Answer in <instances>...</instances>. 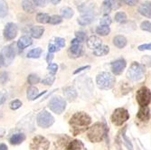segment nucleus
Returning a JSON list of instances; mask_svg holds the SVG:
<instances>
[{
  "mask_svg": "<svg viewBox=\"0 0 151 150\" xmlns=\"http://www.w3.org/2000/svg\"><path fill=\"white\" fill-rule=\"evenodd\" d=\"M87 45L90 49L95 51L96 49H98L100 46L102 45V42L99 37L95 36V35H91L87 40Z\"/></svg>",
  "mask_w": 151,
  "mask_h": 150,
  "instance_id": "2eb2a0df",
  "label": "nucleus"
},
{
  "mask_svg": "<svg viewBox=\"0 0 151 150\" xmlns=\"http://www.w3.org/2000/svg\"><path fill=\"white\" fill-rule=\"evenodd\" d=\"M55 44H57L58 47H63L65 45V41L63 38L61 37H56L55 38Z\"/></svg>",
  "mask_w": 151,
  "mask_h": 150,
  "instance_id": "a18cd8bd",
  "label": "nucleus"
},
{
  "mask_svg": "<svg viewBox=\"0 0 151 150\" xmlns=\"http://www.w3.org/2000/svg\"><path fill=\"white\" fill-rule=\"evenodd\" d=\"M49 108L52 111L56 114H62L65 108H66V101L64 99L61 97H54L49 102Z\"/></svg>",
  "mask_w": 151,
  "mask_h": 150,
  "instance_id": "6e6552de",
  "label": "nucleus"
},
{
  "mask_svg": "<svg viewBox=\"0 0 151 150\" xmlns=\"http://www.w3.org/2000/svg\"><path fill=\"white\" fill-rule=\"evenodd\" d=\"M111 9H119L121 5H122V0H111Z\"/></svg>",
  "mask_w": 151,
  "mask_h": 150,
  "instance_id": "ea45409f",
  "label": "nucleus"
},
{
  "mask_svg": "<svg viewBox=\"0 0 151 150\" xmlns=\"http://www.w3.org/2000/svg\"><path fill=\"white\" fill-rule=\"evenodd\" d=\"M111 24V19L108 15H104L103 17L101 19V25H105V26H109Z\"/></svg>",
  "mask_w": 151,
  "mask_h": 150,
  "instance_id": "e433bc0d",
  "label": "nucleus"
},
{
  "mask_svg": "<svg viewBox=\"0 0 151 150\" xmlns=\"http://www.w3.org/2000/svg\"><path fill=\"white\" fill-rule=\"evenodd\" d=\"M36 21L41 24H46L50 21V16L46 13H39L36 16Z\"/></svg>",
  "mask_w": 151,
  "mask_h": 150,
  "instance_id": "c85d7f7f",
  "label": "nucleus"
},
{
  "mask_svg": "<svg viewBox=\"0 0 151 150\" xmlns=\"http://www.w3.org/2000/svg\"><path fill=\"white\" fill-rule=\"evenodd\" d=\"M89 68H90V66H84V67L79 68V69H78L77 71H75V72H74V73L76 74V73H78L79 72H81V71H83V70H85V69H89Z\"/></svg>",
  "mask_w": 151,
  "mask_h": 150,
  "instance_id": "8fccbe9b",
  "label": "nucleus"
},
{
  "mask_svg": "<svg viewBox=\"0 0 151 150\" xmlns=\"http://www.w3.org/2000/svg\"><path fill=\"white\" fill-rule=\"evenodd\" d=\"M126 68V61L119 59L111 63V71L114 74H120Z\"/></svg>",
  "mask_w": 151,
  "mask_h": 150,
  "instance_id": "4468645a",
  "label": "nucleus"
},
{
  "mask_svg": "<svg viewBox=\"0 0 151 150\" xmlns=\"http://www.w3.org/2000/svg\"><path fill=\"white\" fill-rule=\"evenodd\" d=\"M43 52V50L42 48H35V49H33L31 50L28 53H27V57L29 58H39L41 56V54Z\"/></svg>",
  "mask_w": 151,
  "mask_h": 150,
  "instance_id": "7c9ffc66",
  "label": "nucleus"
},
{
  "mask_svg": "<svg viewBox=\"0 0 151 150\" xmlns=\"http://www.w3.org/2000/svg\"><path fill=\"white\" fill-rule=\"evenodd\" d=\"M105 136V128L101 123H95L88 128L87 137L92 143L101 142Z\"/></svg>",
  "mask_w": 151,
  "mask_h": 150,
  "instance_id": "f03ea898",
  "label": "nucleus"
},
{
  "mask_svg": "<svg viewBox=\"0 0 151 150\" xmlns=\"http://www.w3.org/2000/svg\"><path fill=\"white\" fill-rule=\"evenodd\" d=\"M137 118L143 123H147L150 119V111L148 107H140L137 114Z\"/></svg>",
  "mask_w": 151,
  "mask_h": 150,
  "instance_id": "ddd939ff",
  "label": "nucleus"
},
{
  "mask_svg": "<svg viewBox=\"0 0 151 150\" xmlns=\"http://www.w3.org/2000/svg\"><path fill=\"white\" fill-rule=\"evenodd\" d=\"M127 19V15L124 12H118L115 15V21L118 23H122L126 21Z\"/></svg>",
  "mask_w": 151,
  "mask_h": 150,
  "instance_id": "72a5a7b5",
  "label": "nucleus"
},
{
  "mask_svg": "<svg viewBox=\"0 0 151 150\" xmlns=\"http://www.w3.org/2000/svg\"><path fill=\"white\" fill-rule=\"evenodd\" d=\"M70 52L73 57H79L81 55L82 53V45L81 44V42L78 41L76 38L73 39L71 43V47H70Z\"/></svg>",
  "mask_w": 151,
  "mask_h": 150,
  "instance_id": "f8f14e48",
  "label": "nucleus"
},
{
  "mask_svg": "<svg viewBox=\"0 0 151 150\" xmlns=\"http://www.w3.org/2000/svg\"><path fill=\"white\" fill-rule=\"evenodd\" d=\"M32 44H33V40L29 36L24 35V36H22L21 38H19L18 42H17V48L19 49V51H23L26 47L30 46Z\"/></svg>",
  "mask_w": 151,
  "mask_h": 150,
  "instance_id": "dca6fc26",
  "label": "nucleus"
},
{
  "mask_svg": "<svg viewBox=\"0 0 151 150\" xmlns=\"http://www.w3.org/2000/svg\"><path fill=\"white\" fill-rule=\"evenodd\" d=\"M34 4L37 6H45L47 5V0H33Z\"/></svg>",
  "mask_w": 151,
  "mask_h": 150,
  "instance_id": "c03bdc74",
  "label": "nucleus"
},
{
  "mask_svg": "<svg viewBox=\"0 0 151 150\" xmlns=\"http://www.w3.org/2000/svg\"><path fill=\"white\" fill-rule=\"evenodd\" d=\"M17 31H18V28L16 24L8 23L6 24L4 29V36L6 40L11 41L16 38V36L17 35Z\"/></svg>",
  "mask_w": 151,
  "mask_h": 150,
  "instance_id": "9b49d317",
  "label": "nucleus"
},
{
  "mask_svg": "<svg viewBox=\"0 0 151 150\" xmlns=\"http://www.w3.org/2000/svg\"><path fill=\"white\" fill-rule=\"evenodd\" d=\"M50 142L43 136H35L30 143V150H48Z\"/></svg>",
  "mask_w": 151,
  "mask_h": 150,
  "instance_id": "0eeeda50",
  "label": "nucleus"
},
{
  "mask_svg": "<svg viewBox=\"0 0 151 150\" xmlns=\"http://www.w3.org/2000/svg\"><path fill=\"white\" fill-rule=\"evenodd\" d=\"M91 123V118L83 111L76 112L70 119L69 124L71 126V131L73 136L80 135L86 131Z\"/></svg>",
  "mask_w": 151,
  "mask_h": 150,
  "instance_id": "f257e3e1",
  "label": "nucleus"
},
{
  "mask_svg": "<svg viewBox=\"0 0 151 150\" xmlns=\"http://www.w3.org/2000/svg\"><path fill=\"white\" fill-rule=\"evenodd\" d=\"M60 1H61V0H51L52 4H53V5H57V4H59Z\"/></svg>",
  "mask_w": 151,
  "mask_h": 150,
  "instance_id": "864d4df0",
  "label": "nucleus"
},
{
  "mask_svg": "<svg viewBox=\"0 0 151 150\" xmlns=\"http://www.w3.org/2000/svg\"><path fill=\"white\" fill-rule=\"evenodd\" d=\"M61 14H62V16H63L64 18L69 19V18H71V17L73 16L74 12H73V10L71 7L65 6V7L61 8Z\"/></svg>",
  "mask_w": 151,
  "mask_h": 150,
  "instance_id": "c756f323",
  "label": "nucleus"
},
{
  "mask_svg": "<svg viewBox=\"0 0 151 150\" xmlns=\"http://www.w3.org/2000/svg\"><path fill=\"white\" fill-rule=\"evenodd\" d=\"M145 74V68L142 64L134 62L131 63L129 69L127 72V77L132 81L140 80Z\"/></svg>",
  "mask_w": 151,
  "mask_h": 150,
  "instance_id": "20e7f679",
  "label": "nucleus"
},
{
  "mask_svg": "<svg viewBox=\"0 0 151 150\" xmlns=\"http://www.w3.org/2000/svg\"><path fill=\"white\" fill-rule=\"evenodd\" d=\"M21 106H22V102L19 100H15L10 103V108L14 111L17 110V108H19Z\"/></svg>",
  "mask_w": 151,
  "mask_h": 150,
  "instance_id": "4c0bfd02",
  "label": "nucleus"
},
{
  "mask_svg": "<svg viewBox=\"0 0 151 150\" xmlns=\"http://www.w3.org/2000/svg\"><path fill=\"white\" fill-rule=\"evenodd\" d=\"M139 12L142 16H144L147 18H151V2L147 1V2L143 3L139 8Z\"/></svg>",
  "mask_w": 151,
  "mask_h": 150,
  "instance_id": "f3484780",
  "label": "nucleus"
},
{
  "mask_svg": "<svg viewBox=\"0 0 151 150\" xmlns=\"http://www.w3.org/2000/svg\"><path fill=\"white\" fill-rule=\"evenodd\" d=\"M45 32V28L43 26H33L30 29V34L34 38H40Z\"/></svg>",
  "mask_w": 151,
  "mask_h": 150,
  "instance_id": "b1692460",
  "label": "nucleus"
},
{
  "mask_svg": "<svg viewBox=\"0 0 151 150\" xmlns=\"http://www.w3.org/2000/svg\"><path fill=\"white\" fill-rule=\"evenodd\" d=\"M54 122L53 117L47 111H44L40 112L37 116V124L43 128H47L51 127Z\"/></svg>",
  "mask_w": 151,
  "mask_h": 150,
  "instance_id": "1a4fd4ad",
  "label": "nucleus"
},
{
  "mask_svg": "<svg viewBox=\"0 0 151 150\" xmlns=\"http://www.w3.org/2000/svg\"><path fill=\"white\" fill-rule=\"evenodd\" d=\"M140 27H141V29H142V30L151 33V23H150V22H148V21H144V22L141 24Z\"/></svg>",
  "mask_w": 151,
  "mask_h": 150,
  "instance_id": "58836bf2",
  "label": "nucleus"
},
{
  "mask_svg": "<svg viewBox=\"0 0 151 150\" xmlns=\"http://www.w3.org/2000/svg\"><path fill=\"white\" fill-rule=\"evenodd\" d=\"M113 44L116 47L119 49L124 48L127 44V39L122 35H117L113 39Z\"/></svg>",
  "mask_w": 151,
  "mask_h": 150,
  "instance_id": "412c9836",
  "label": "nucleus"
},
{
  "mask_svg": "<svg viewBox=\"0 0 151 150\" xmlns=\"http://www.w3.org/2000/svg\"><path fill=\"white\" fill-rule=\"evenodd\" d=\"M3 60H2V56H1V54H0V67H1L3 65Z\"/></svg>",
  "mask_w": 151,
  "mask_h": 150,
  "instance_id": "5fc2aeb1",
  "label": "nucleus"
},
{
  "mask_svg": "<svg viewBox=\"0 0 151 150\" xmlns=\"http://www.w3.org/2000/svg\"><path fill=\"white\" fill-rule=\"evenodd\" d=\"M25 139V136L22 133H17V134H15L13 135L9 142L12 144V145H19L21 143H23Z\"/></svg>",
  "mask_w": 151,
  "mask_h": 150,
  "instance_id": "5701e85b",
  "label": "nucleus"
},
{
  "mask_svg": "<svg viewBox=\"0 0 151 150\" xmlns=\"http://www.w3.org/2000/svg\"><path fill=\"white\" fill-rule=\"evenodd\" d=\"M139 50H140V51H143V50H151V44H142V45L139 46Z\"/></svg>",
  "mask_w": 151,
  "mask_h": 150,
  "instance_id": "de8ad7c7",
  "label": "nucleus"
},
{
  "mask_svg": "<svg viewBox=\"0 0 151 150\" xmlns=\"http://www.w3.org/2000/svg\"><path fill=\"white\" fill-rule=\"evenodd\" d=\"M93 20H94L93 13L85 14V15H82L81 17L78 18V23L81 25H87V24H90Z\"/></svg>",
  "mask_w": 151,
  "mask_h": 150,
  "instance_id": "a211bd4d",
  "label": "nucleus"
},
{
  "mask_svg": "<svg viewBox=\"0 0 151 150\" xmlns=\"http://www.w3.org/2000/svg\"><path fill=\"white\" fill-rule=\"evenodd\" d=\"M115 77L109 72H103L101 73H100L97 78H96V83H97L98 87L101 90H109L111 89L114 85H115Z\"/></svg>",
  "mask_w": 151,
  "mask_h": 150,
  "instance_id": "7ed1b4c3",
  "label": "nucleus"
},
{
  "mask_svg": "<svg viewBox=\"0 0 151 150\" xmlns=\"http://www.w3.org/2000/svg\"><path fill=\"white\" fill-rule=\"evenodd\" d=\"M1 56H2L4 65L11 64V62H13L14 59H15V56H16V51H15L14 44H10V45L6 46L2 50Z\"/></svg>",
  "mask_w": 151,
  "mask_h": 150,
  "instance_id": "9d476101",
  "label": "nucleus"
},
{
  "mask_svg": "<svg viewBox=\"0 0 151 150\" xmlns=\"http://www.w3.org/2000/svg\"><path fill=\"white\" fill-rule=\"evenodd\" d=\"M96 33L100 35L105 36V35H108L109 33H111V29H109V26L101 25V26H98L97 28H96Z\"/></svg>",
  "mask_w": 151,
  "mask_h": 150,
  "instance_id": "2f4dec72",
  "label": "nucleus"
},
{
  "mask_svg": "<svg viewBox=\"0 0 151 150\" xmlns=\"http://www.w3.org/2000/svg\"><path fill=\"white\" fill-rule=\"evenodd\" d=\"M47 69H48V71L50 72H52V74H54V73L57 72V70H58V66L55 63H50L48 65V67H47Z\"/></svg>",
  "mask_w": 151,
  "mask_h": 150,
  "instance_id": "37998d69",
  "label": "nucleus"
},
{
  "mask_svg": "<svg viewBox=\"0 0 151 150\" xmlns=\"http://www.w3.org/2000/svg\"><path fill=\"white\" fill-rule=\"evenodd\" d=\"M62 21H63V19H62V17H61L60 16L54 15V16H52V17H50L49 23H50L51 24H58L62 23Z\"/></svg>",
  "mask_w": 151,
  "mask_h": 150,
  "instance_id": "c9c22d12",
  "label": "nucleus"
},
{
  "mask_svg": "<svg viewBox=\"0 0 151 150\" xmlns=\"http://www.w3.org/2000/svg\"><path fill=\"white\" fill-rule=\"evenodd\" d=\"M122 1L124 2L125 4H127L128 6H135V5L138 4L139 0H122Z\"/></svg>",
  "mask_w": 151,
  "mask_h": 150,
  "instance_id": "49530a36",
  "label": "nucleus"
},
{
  "mask_svg": "<svg viewBox=\"0 0 151 150\" xmlns=\"http://www.w3.org/2000/svg\"><path fill=\"white\" fill-rule=\"evenodd\" d=\"M38 96H39V91H38L37 88L32 86V87H30L28 90H27V98H28V100H34Z\"/></svg>",
  "mask_w": 151,
  "mask_h": 150,
  "instance_id": "bb28decb",
  "label": "nucleus"
},
{
  "mask_svg": "<svg viewBox=\"0 0 151 150\" xmlns=\"http://www.w3.org/2000/svg\"><path fill=\"white\" fill-rule=\"evenodd\" d=\"M64 96L69 100H73L77 97V91L73 87H67L63 90Z\"/></svg>",
  "mask_w": 151,
  "mask_h": 150,
  "instance_id": "4be33fe9",
  "label": "nucleus"
},
{
  "mask_svg": "<svg viewBox=\"0 0 151 150\" xmlns=\"http://www.w3.org/2000/svg\"><path fill=\"white\" fill-rule=\"evenodd\" d=\"M129 118V111L124 108H119L113 111L111 119L112 124L115 126H122Z\"/></svg>",
  "mask_w": 151,
  "mask_h": 150,
  "instance_id": "39448f33",
  "label": "nucleus"
},
{
  "mask_svg": "<svg viewBox=\"0 0 151 150\" xmlns=\"http://www.w3.org/2000/svg\"><path fill=\"white\" fill-rule=\"evenodd\" d=\"M93 7H94V4L92 2H86L84 4L81 5L78 9L79 11L82 14V15H85V14H91L93 12Z\"/></svg>",
  "mask_w": 151,
  "mask_h": 150,
  "instance_id": "6ab92c4d",
  "label": "nucleus"
},
{
  "mask_svg": "<svg viewBox=\"0 0 151 150\" xmlns=\"http://www.w3.org/2000/svg\"><path fill=\"white\" fill-rule=\"evenodd\" d=\"M75 35H76V39L80 41V42H83L86 39V34L83 32H76Z\"/></svg>",
  "mask_w": 151,
  "mask_h": 150,
  "instance_id": "79ce46f5",
  "label": "nucleus"
},
{
  "mask_svg": "<svg viewBox=\"0 0 151 150\" xmlns=\"http://www.w3.org/2000/svg\"><path fill=\"white\" fill-rule=\"evenodd\" d=\"M54 80H55L54 76H48V77H46L45 79H44L42 80V83L43 84H45V85H52V83L54 81Z\"/></svg>",
  "mask_w": 151,
  "mask_h": 150,
  "instance_id": "a19ab883",
  "label": "nucleus"
},
{
  "mask_svg": "<svg viewBox=\"0 0 151 150\" xmlns=\"http://www.w3.org/2000/svg\"><path fill=\"white\" fill-rule=\"evenodd\" d=\"M8 13V6L6 0H0V18L5 17Z\"/></svg>",
  "mask_w": 151,
  "mask_h": 150,
  "instance_id": "cd10ccee",
  "label": "nucleus"
},
{
  "mask_svg": "<svg viewBox=\"0 0 151 150\" xmlns=\"http://www.w3.org/2000/svg\"><path fill=\"white\" fill-rule=\"evenodd\" d=\"M52 58H53V55L52 53H48V55H47V58H46V60H47V62H49V64H50V62H52Z\"/></svg>",
  "mask_w": 151,
  "mask_h": 150,
  "instance_id": "3c124183",
  "label": "nucleus"
},
{
  "mask_svg": "<svg viewBox=\"0 0 151 150\" xmlns=\"http://www.w3.org/2000/svg\"><path fill=\"white\" fill-rule=\"evenodd\" d=\"M109 52V47L106 46V45H101L100 46L98 49H96L95 51H93L94 55L96 56H104L106 54H108Z\"/></svg>",
  "mask_w": 151,
  "mask_h": 150,
  "instance_id": "a878e982",
  "label": "nucleus"
},
{
  "mask_svg": "<svg viewBox=\"0 0 151 150\" xmlns=\"http://www.w3.org/2000/svg\"><path fill=\"white\" fill-rule=\"evenodd\" d=\"M48 50H49V52H56V51H58L59 49L54 45V44H49V46H48Z\"/></svg>",
  "mask_w": 151,
  "mask_h": 150,
  "instance_id": "09e8293b",
  "label": "nucleus"
},
{
  "mask_svg": "<svg viewBox=\"0 0 151 150\" xmlns=\"http://www.w3.org/2000/svg\"><path fill=\"white\" fill-rule=\"evenodd\" d=\"M67 150H85L84 145L80 140H73L67 146Z\"/></svg>",
  "mask_w": 151,
  "mask_h": 150,
  "instance_id": "aec40b11",
  "label": "nucleus"
},
{
  "mask_svg": "<svg viewBox=\"0 0 151 150\" xmlns=\"http://www.w3.org/2000/svg\"><path fill=\"white\" fill-rule=\"evenodd\" d=\"M0 150H7V146L5 144H0Z\"/></svg>",
  "mask_w": 151,
  "mask_h": 150,
  "instance_id": "603ef678",
  "label": "nucleus"
},
{
  "mask_svg": "<svg viewBox=\"0 0 151 150\" xmlns=\"http://www.w3.org/2000/svg\"><path fill=\"white\" fill-rule=\"evenodd\" d=\"M102 10L105 15H108V14L111 12V0H104L103 1V5H102Z\"/></svg>",
  "mask_w": 151,
  "mask_h": 150,
  "instance_id": "473e14b6",
  "label": "nucleus"
},
{
  "mask_svg": "<svg viewBox=\"0 0 151 150\" xmlns=\"http://www.w3.org/2000/svg\"><path fill=\"white\" fill-rule=\"evenodd\" d=\"M27 80H28V83L31 84V85H34V84H36L40 81V79L37 75H35V74H30L27 78Z\"/></svg>",
  "mask_w": 151,
  "mask_h": 150,
  "instance_id": "f704fd0d",
  "label": "nucleus"
},
{
  "mask_svg": "<svg viewBox=\"0 0 151 150\" xmlns=\"http://www.w3.org/2000/svg\"><path fill=\"white\" fill-rule=\"evenodd\" d=\"M22 7L25 12L30 13V14H32V13H34L35 11V5H34V3L31 1V0H23Z\"/></svg>",
  "mask_w": 151,
  "mask_h": 150,
  "instance_id": "393cba45",
  "label": "nucleus"
},
{
  "mask_svg": "<svg viewBox=\"0 0 151 150\" xmlns=\"http://www.w3.org/2000/svg\"><path fill=\"white\" fill-rule=\"evenodd\" d=\"M136 100L140 107H147L151 102V91L147 87H141L136 93Z\"/></svg>",
  "mask_w": 151,
  "mask_h": 150,
  "instance_id": "423d86ee",
  "label": "nucleus"
}]
</instances>
